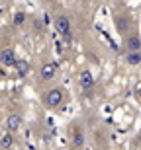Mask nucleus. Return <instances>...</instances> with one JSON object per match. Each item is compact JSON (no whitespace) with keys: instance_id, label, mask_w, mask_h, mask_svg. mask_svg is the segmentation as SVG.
I'll return each mask as SVG.
<instances>
[{"instance_id":"nucleus-1","label":"nucleus","mask_w":141,"mask_h":150,"mask_svg":"<svg viewBox=\"0 0 141 150\" xmlns=\"http://www.w3.org/2000/svg\"><path fill=\"white\" fill-rule=\"evenodd\" d=\"M65 98H67L65 90H63L61 86H55V88H51V90L45 92L43 101H45V105L49 107V109H59V107L65 103Z\"/></svg>"},{"instance_id":"nucleus-2","label":"nucleus","mask_w":141,"mask_h":150,"mask_svg":"<svg viewBox=\"0 0 141 150\" xmlns=\"http://www.w3.org/2000/svg\"><path fill=\"white\" fill-rule=\"evenodd\" d=\"M114 25H116V31H118L122 37H127V35L133 33V22H131V18L127 16V14H114Z\"/></svg>"},{"instance_id":"nucleus-3","label":"nucleus","mask_w":141,"mask_h":150,"mask_svg":"<svg viewBox=\"0 0 141 150\" xmlns=\"http://www.w3.org/2000/svg\"><path fill=\"white\" fill-rule=\"evenodd\" d=\"M53 25H55V29H57L59 35H63L65 39H71V35H73V25H71L69 16H65V14H57V16L53 18Z\"/></svg>"},{"instance_id":"nucleus-4","label":"nucleus","mask_w":141,"mask_h":150,"mask_svg":"<svg viewBox=\"0 0 141 150\" xmlns=\"http://www.w3.org/2000/svg\"><path fill=\"white\" fill-rule=\"evenodd\" d=\"M22 125H24V119H22V115H20L18 111H12L4 121V129L8 131V133H12V134H16L18 131L22 129Z\"/></svg>"},{"instance_id":"nucleus-5","label":"nucleus","mask_w":141,"mask_h":150,"mask_svg":"<svg viewBox=\"0 0 141 150\" xmlns=\"http://www.w3.org/2000/svg\"><path fill=\"white\" fill-rule=\"evenodd\" d=\"M124 47H125L127 53H139L141 51V37H139V33L133 31L131 35H127V37L124 39Z\"/></svg>"},{"instance_id":"nucleus-6","label":"nucleus","mask_w":141,"mask_h":150,"mask_svg":"<svg viewBox=\"0 0 141 150\" xmlns=\"http://www.w3.org/2000/svg\"><path fill=\"white\" fill-rule=\"evenodd\" d=\"M0 64L2 67H16L18 59H16V51L12 47H6V49L0 51Z\"/></svg>"},{"instance_id":"nucleus-7","label":"nucleus","mask_w":141,"mask_h":150,"mask_svg":"<svg viewBox=\"0 0 141 150\" xmlns=\"http://www.w3.org/2000/svg\"><path fill=\"white\" fill-rule=\"evenodd\" d=\"M57 74V64L55 62H43L39 68V78L41 80H53Z\"/></svg>"},{"instance_id":"nucleus-8","label":"nucleus","mask_w":141,"mask_h":150,"mask_svg":"<svg viewBox=\"0 0 141 150\" xmlns=\"http://www.w3.org/2000/svg\"><path fill=\"white\" fill-rule=\"evenodd\" d=\"M71 142H73V148H77V150H80L82 146L86 144V137H84V133H82V129H80V127H74L73 129Z\"/></svg>"},{"instance_id":"nucleus-9","label":"nucleus","mask_w":141,"mask_h":150,"mask_svg":"<svg viewBox=\"0 0 141 150\" xmlns=\"http://www.w3.org/2000/svg\"><path fill=\"white\" fill-rule=\"evenodd\" d=\"M79 84L82 90H90L92 86H94V74L90 72V70H82V72L79 74Z\"/></svg>"},{"instance_id":"nucleus-10","label":"nucleus","mask_w":141,"mask_h":150,"mask_svg":"<svg viewBox=\"0 0 141 150\" xmlns=\"http://www.w3.org/2000/svg\"><path fill=\"white\" fill-rule=\"evenodd\" d=\"M12 144H14V134L8 133V131H4V133L0 134V148L2 150H10Z\"/></svg>"},{"instance_id":"nucleus-11","label":"nucleus","mask_w":141,"mask_h":150,"mask_svg":"<svg viewBox=\"0 0 141 150\" xmlns=\"http://www.w3.org/2000/svg\"><path fill=\"white\" fill-rule=\"evenodd\" d=\"M26 20H28V14L24 10H18L14 16H12V25H16V28H22L24 23H26Z\"/></svg>"},{"instance_id":"nucleus-12","label":"nucleus","mask_w":141,"mask_h":150,"mask_svg":"<svg viewBox=\"0 0 141 150\" xmlns=\"http://www.w3.org/2000/svg\"><path fill=\"white\" fill-rule=\"evenodd\" d=\"M125 62H127L130 67H137V64H141V51H139V53H127V55H125Z\"/></svg>"},{"instance_id":"nucleus-13","label":"nucleus","mask_w":141,"mask_h":150,"mask_svg":"<svg viewBox=\"0 0 141 150\" xmlns=\"http://www.w3.org/2000/svg\"><path fill=\"white\" fill-rule=\"evenodd\" d=\"M34 25H35V31H41V22H39V20H35Z\"/></svg>"},{"instance_id":"nucleus-14","label":"nucleus","mask_w":141,"mask_h":150,"mask_svg":"<svg viewBox=\"0 0 141 150\" xmlns=\"http://www.w3.org/2000/svg\"><path fill=\"white\" fill-rule=\"evenodd\" d=\"M137 94H139V96H141V88H139V90H137Z\"/></svg>"},{"instance_id":"nucleus-15","label":"nucleus","mask_w":141,"mask_h":150,"mask_svg":"<svg viewBox=\"0 0 141 150\" xmlns=\"http://www.w3.org/2000/svg\"><path fill=\"white\" fill-rule=\"evenodd\" d=\"M69 150H77V148H73V146H71V148H69Z\"/></svg>"}]
</instances>
